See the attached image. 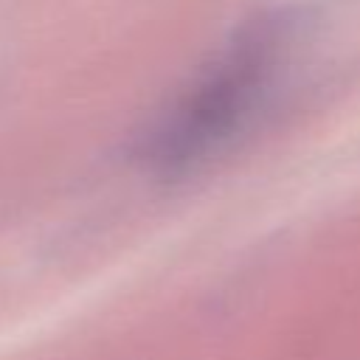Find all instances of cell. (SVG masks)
Instances as JSON below:
<instances>
[{
	"label": "cell",
	"instance_id": "cell-1",
	"mask_svg": "<svg viewBox=\"0 0 360 360\" xmlns=\"http://www.w3.org/2000/svg\"><path fill=\"white\" fill-rule=\"evenodd\" d=\"M304 17L290 8L248 20L228 53L202 76L149 135L143 155L158 174H183L217 149L250 112L264 84L298 39Z\"/></svg>",
	"mask_w": 360,
	"mask_h": 360
}]
</instances>
